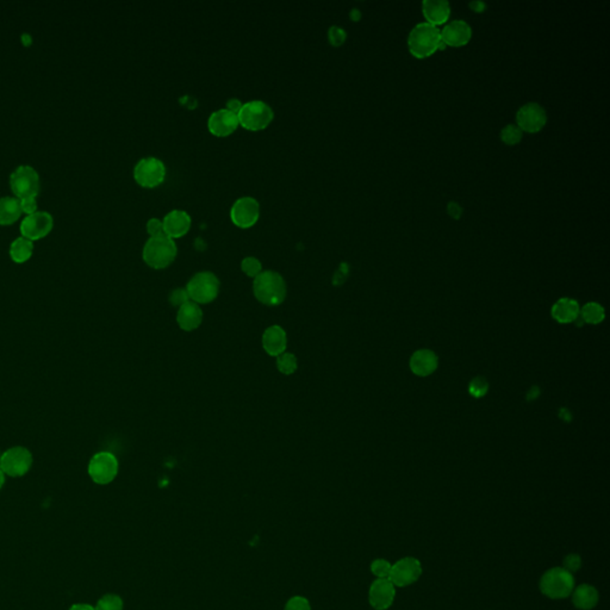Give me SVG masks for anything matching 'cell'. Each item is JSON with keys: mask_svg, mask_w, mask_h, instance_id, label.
Listing matches in <instances>:
<instances>
[{"mask_svg": "<svg viewBox=\"0 0 610 610\" xmlns=\"http://www.w3.org/2000/svg\"><path fill=\"white\" fill-rule=\"evenodd\" d=\"M253 293L261 304L278 306L285 301L288 288L285 279L278 272L262 271L254 278Z\"/></svg>", "mask_w": 610, "mask_h": 610, "instance_id": "6da1fadb", "label": "cell"}, {"mask_svg": "<svg viewBox=\"0 0 610 610\" xmlns=\"http://www.w3.org/2000/svg\"><path fill=\"white\" fill-rule=\"evenodd\" d=\"M441 44L443 41L440 29L429 23H418L409 33V52L420 60L427 59L438 52Z\"/></svg>", "mask_w": 610, "mask_h": 610, "instance_id": "7a4b0ae2", "label": "cell"}, {"mask_svg": "<svg viewBox=\"0 0 610 610\" xmlns=\"http://www.w3.org/2000/svg\"><path fill=\"white\" fill-rule=\"evenodd\" d=\"M178 255L176 241L167 235L149 237L143 246L142 258L148 266L154 270H164L169 266Z\"/></svg>", "mask_w": 610, "mask_h": 610, "instance_id": "3957f363", "label": "cell"}, {"mask_svg": "<svg viewBox=\"0 0 610 610\" xmlns=\"http://www.w3.org/2000/svg\"><path fill=\"white\" fill-rule=\"evenodd\" d=\"M239 122L245 129L259 131L271 124L275 118V111L270 104L254 99L242 104V108L237 112Z\"/></svg>", "mask_w": 610, "mask_h": 610, "instance_id": "277c9868", "label": "cell"}, {"mask_svg": "<svg viewBox=\"0 0 610 610\" xmlns=\"http://www.w3.org/2000/svg\"><path fill=\"white\" fill-rule=\"evenodd\" d=\"M575 589L573 575L563 567H553L544 573L540 580V590L547 598L562 600L571 595Z\"/></svg>", "mask_w": 610, "mask_h": 610, "instance_id": "5b68a950", "label": "cell"}, {"mask_svg": "<svg viewBox=\"0 0 610 610\" xmlns=\"http://www.w3.org/2000/svg\"><path fill=\"white\" fill-rule=\"evenodd\" d=\"M221 283L215 273L210 271L198 272L189 280L186 291L190 301L197 304H209L215 301L219 293Z\"/></svg>", "mask_w": 610, "mask_h": 610, "instance_id": "8992f818", "label": "cell"}, {"mask_svg": "<svg viewBox=\"0 0 610 610\" xmlns=\"http://www.w3.org/2000/svg\"><path fill=\"white\" fill-rule=\"evenodd\" d=\"M167 174V168L163 160L156 156H146L138 160L133 167V178L143 187H156L163 184Z\"/></svg>", "mask_w": 610, "mask_h": 610, "instance_id": "52a82bcc", "label": "cell"}, {"mask_svg": "<svg viewBox=\"0 0 610 610\" xmlns=\"http://www.w3.org/2000/svg\"><path fill=\"white\" fill-rule=\"evenodd\" d=\"M120 463L111 452L102 451L92 456L87 466V472L91 479L99 486H107L118 474Z\"/></svg>", "mask_w": 610, "mask_h": 610, "instance_id": "ba28073f", "label": "cell"}, {"mask_svg": "<svg viewBox=\"0 0 610 610\" xmlns=\"http://www.w3.org/2000/svg\"><path fill=\"white\" fill-rule=\"evenodd\" d=\"M33 454L23 446L11 447L0 456V469L9 477H23L33 466Z\"/></svg>", "mask_w": 610, "mask_h": 610, "instance_id": "9c48e42d", "label": "cell"}, {"mask_svg": "<svg viewBox=\"0 0 610 610\" xmlns=\"http://www.w3.org/2000/svg\"><path fill=\"white\" fill-rule=\"evenodd\" d=\"M10 186L19 199L36 197L39 191V172L29 165H22L11 173Z\"/></svg>", "mask_w": 610, "mask_h": 610, "instance_id": "30bf717a", "label": "cell"}, {"mask_svg": "<svg viewBox=\"0 0 610 610\" xmlns=\"http://www.w3.org/2000/svg\"><path fill=\"white\" fill-rule=\"evenodd\" d=\"M260 203L250 196L237 198L230 209L232 223L241 229H248L257 223L260 217Z\"/></svg>", "mask_w": 610, "mask_h": 610, "instance_id": "8fae6325", "label": "cell"}, {"mask_svg": "<svg viewBox=\"0 0 610 610\" xmlns=\"http://www.w3.org/2000/svg\"><path fill=\"white\" fill-rule=\"evenodd\" d=\"M547 112L539 103L524 104L516 112V125L524 133H535L545 128Z\"/></svg>", "mask_w": 610, "mask_h": 610, "instance_id": "7c38bea8", "label": "cell"}, {"mask_svg": "<svg viewBox=\"0 0 610 610\" xmlns=\"http://www.w3.org/2000/svg\"><path fill=\"white\" fill-rule=\"evenodd\" d=\"M422 565L420 560L413 557H405L396 562L391 567L389 580L395 586H408L417 582L421 577Z\"/></svg>", "mask_w": 610, "mask_h": 610, "instance_id": "4fadbf2b", "label": "cell"}, {"mask_svg": "<svg viewBox=\"0 0 610 610\" xmlns=\"http://www.w3.org/2000/svg\"><path fill=\"white\" fill-rule=\"evenodd\" d=\"M54 219L47 211H35L24 217L21 223L22 237L29 240H39L48 235L53 228Z\"/></svg>", "mask_w": 610, "mask_h": 610, "instance_id": "5bb4252c", "label": "cell"}, {"mask_svg": "<svg viewBox=\"0 0 610 610\" xmlns=\"http://www.w3.org/2000/svg\"><path fill=\"white\" fill-rule=\"evenodd\" d=\"M239 125L240 122L237 113L225 108L212 112L207 120V129L212 135L219 138L232 135L239 128Z\"/></svg>", "mask_w": 610, "mask_h": 610, "instance_id": "9a60e30c", "label": "cell"}, {"mask_svg": "<svg viewBox=\"0 0 610 610\" xmlns=\"http://www.w3.org/2000/svg\"><path fill=\"white\" fill-rule=\"evenodd\" d=\"M440 34L446 47H464L472 39V28L463 19H456L443 26Z\"/></svg>", "mask_w": 610, "mask_h": 610, "instance_id": "2e32d148", "label": "cell"}, {"mask_svg": "<svg viewBox=\"0 0 610 610\" xmlns=\"http://www.w3.org/2000/svg\"><path fill=\"white\" fill-rule=\"evenodd\" d=\"M396 586L389 578L374 580L369 591V601L376 610H387L395 601Z\"/></svg>", "mask_w": 610, "mask_h": 610, "instance_id": "e0dca14e", "label": "cell"}, {"mask_svg": "<svg viewBox=\"0 0 610 610\" xmlns=\"http://www.w3.org/2000/svg\"><path fill=\"white\" fill-rule=\"evenodd\" d=\"M163 222H164L165 235H167L173 240L186 235L192 225V219L189 212L181 209H173L169 211L165 216Z\"/></svg>", "mask_w": 610, "mask_h": 610, "instance_id": "ac0fdd59", "label": "cell"}, {"mask_svg": "<svg viewBox=\"0 0 610 610\" xmlns=\"http://www.w3.org/2000/svg\"><path fill=\"white\" fill-rule=\"evenodd\" d=\"M262 347L270 357H279L288 347V335L280 326H271L262 334Z\"/></svg>", "mask_w": 610, "mask_h": 610, "instance_id": "d6986e66", "label": "cell"}, {"mask_svg": "<svg viewBox=\"0 0 610 610\" xmlns=\"http://www.w3.org/2000/svg\"><path fill=\"white\" fill-rule=\"evenodd\" d=\"M422 13L425 22L438 26L451 17V4L446 0H425L422 3Z\"/></svg>", "mask_w": 610, "mask_h": 610, "instance_id": "ffe728a7", "label": "cell"}, {"mask_svg": "<svg viewBox=\"0 0 610 610\" xmlns=\"http://www.w3.org/2000/svg\"><path fill=\"white\" fill-rule=\"evenodd\" d=\"M203 310L194 302L190 301L178 309L176 323L181 331H194L201 327L203 322Z\"/></svg>", "mask_w": 610, "mask_h": 610, "instance_id": "44dd1931", "label": "cell"}, {"mask_svg": "<svg viewBox=\"0 0 610 610\" xmlns=\"http://www.w3.org/2000/svg\"><path fill=\"white\" fill-rule=\"evenodd\" d=\"M438 357L429 349H420L410 358V370L418 377H427L438 369Z\"/></svg>", "mask_w": 610, "mask_h": 610, "instance_id": "7402d4cb", "label": "cell"}, {"mask_svg": "<svg viewBox=\"0 0 610 610\" xmlns=\"http://www.w3.org/2000/svg\"><path fill=\"white\" fill-rule=\"evenodd\" d=\"M580 308L578 302L571 298H560L552 306V317L559 323L576 322L580 317Z\"/></svg>", "mask_w": 610, "mask_h": 610, "instance_id": "603a6c76", "label": "cell"}, {"mask_svg": "<svg viewBox=\"0 0 610 610\" xmlns=\"http://www.w3.org/2000/svg\"><path fill=\"white\" fill-rule=\"evenodd\" d=\"M572 603L580 610H591L598 606V589L590 584H582L573 589L572 591Z\"/></svg>", "mask_w": 610, "mask_h": 610, "instance_id": "cb8c5ba5", "label": "cell"}, {"mask_svg": "<svg viewBox=\"0 0 610 610\" xmlns=\"http://www.w3.org/2000/svg\"><path fill=\"white\" fill-rule=\"evenodd\" d=\"M22 212L19 198L10 196L0 198V224L16 222Z\"/></svg>", "mask_w": 610, "mask_h": 610, "instance_id": "d4e9b609", "label": "cell"}, {"mask_svg": "<svg viewBox=\"0 0 610 610\" xmlns=\"http://www.w3.org/2000/svg\"><path fill=\"white\" fill-rule=\"evenodd\" d=\"M34 253V241L24 237H19L10 245V257L17 264L26 262Z\"/></svg>", "mask_w": 610, "mask_h": 610, "instance_id": "484cf974", "label": "cell"}, {"mask_svg": "<svg viewBox=\"0 0 610 610\" xmlns=\"http://www.w3.org/2000/svg\"><path fill=\"white\" fill-rule=\"evenodd\" d=\"M580 320H583V322L598 324L606 317V313L602 305L598 303H588L580 310Z\"/></svg>", "mask_w": 610, "mask_h": 610, "instance_id": "4316f807", "label": "cell"}, {"mask_svg": "<svg viewBox=\"0 0 610 610\" xmlns=\"http://www.w3.org/2000/svg\"><path fill=\"white\" fill-rule=\"evenodd\" d=\"M277 369L284 376H291L298 369V360L293 353H283L277 357Z\"/></svg>", "mask_w": 610, "mask_h": 610, "instance_id": "83f0119b", "label": "cell"}, {"mask_svg": "<svg viewBox=\"0 0 610 610\" xmlns=\"http://www.w3.org/2000/svg\"><path fill=\"white\" fill-rule=\"evenodd\" d=\"M499 138H501V141L508 146H516L524 138V131L516 124H508L503 127L501 133H499Z\"/></svg>", "mask_w": 610, "mask_h": 610, "instance_id": "f1b7e54d", "label": "cell"}, {"mask_svg": "<svg viewBox=\"0 0 610 610\" xmlns=\"http://www.w3.org/2000/svg\"><path fill=\"white\" fill-rule=\"evenodd\" d=\"M241 270L247 277L257 278L262 272V264L255 257H247L241 261Z\"/></svg>", "mask_w": 610, "mask_h": 610, "instance_id": "f546056e", "label": "cell"}, {"mask_svg": "<svg viewBox=\"0 0 610 610\" xmlns=\"http://www.w3.org/2000/svg\"><path fill=\"white\" fill-rule=\"evenodd\" d=\"M123 607L124 604L120 596L109 593L99 600L95 608V610H123Z\"/></svg>", "mask_w": 610, "mask_h": 610, "instance_id": "4dcf8cb0", "label": "cell"}, {"mask_svg": "<svg viewBox=\"0 0 610 610\" xmlns=\"http://www.w3.org/2000/svg\"><path fill=\"white\" fill-rule=\"evenodd\" d=\"M489 390V382L483 377H476L470 382L469 392L471 396L476 398H481L483 396H486Z\"/></svg>", "mask_w": 610, "mask_h": 610, "instance_id": "1f68e13d", "label": "cell"}, {"mask_svg": "<svg viewBox=\"0 0 610 610\" xmlns=\"http://www.w3.org/2000/svg\"><path fill=\"white\" fill-rule=\"evenodd\" d=\"M391 564L387 559H376L371 564V571L378 578H389L391 572Z\"/></svg>", "mask_w": 610, "mask_h": 610, "instance_id": "d6a6232c", "label": "cell"}, {"mask_svg": "<svg viewBox=\"0 0 610 610\" xmlns=\"http://www.w3.org/2000/svg\"><path fill=\"white\" fill-rule=\"evenodd\" d=\"M168 299H169L171 305H173V306H176V308L179 309L181 306L185 305L187 302H190L189 293L186 291V288H174L172 293H169Z\"/></svg>", "mask_w": 610, "mask_h": 610, "instance_id": "836d02e7", "label": "cell"}, {"mask_svg": "<svg viewBox=\"0 0 610 610\" xmlns=\"http://www.w3.org/2000/svg\"><path fill=\"white\" fill-rule=\"evenodd\" d=\"M328 37H329V41H331V44H333V46L339 47V46L344 44L346 39H347V33H346L344 28H341V26H331L329 30H328Z\"/></svg>", "mask_w": 610, "mask_h": 610, "instance_id": "e575fe53", "label": "cell"}, {"mask_svg": "<svg viewBox=\"0 0 610 610\" xmlns=\"http://www.w3.org/2000/svg\"><path fill=\"white\" fill-rule=\"evenodd\" d=\"M284 610H311V607H310L309 601L306 598H302V596H295V598L288 600Z\"/></svg>", "mask_w": 610, "mask_h": 610, "instance_id": "d590c367", "label": "cell"}, {"mask_svg": "<svg viewBox=\"0 0 610 610\" xmlns=\"http://www.w3.org/2000/svg\"><path fill=\"white\" fill-rule=\"evenodd\" d=\"M147 232L151 235V237L164 235V222H163V219H156V217L149 219L147 222Z\"/></svg>", "mask_w": 610, "mask_h": 610, "instance_id": "8d00e7d4", "label": "cell"}, {"mask_svg": "<svg viewBox=\"0 0 610 610\" xmlns=\"http://www.w3.org/2000/svg\"><path fill=\"white\" fill-rule=\"evenodd\" d=\"M580 567H582V558L576 553H571V555H567L566 558L564 559L563 569H565L570 573L578 571Z\"/></svg>", "mask_w": 610, "mask_h": 610, "instance_id": "74e56055", "label": "cell"}, {"mask_svg": "<svg viewBox=\"0 0 610 610\" xmlns=\"http://www.w3.org/2000/svg\"><path fill=\"white\" fill-rule=\"evenodd\" d=\"M21 201V207H22L23 212H26V215H29V214H33L35 211H37V202H36V197H26L23 198V199H19Z\"/></svg>", "mask_w": 610, "mask_h": 610, "instance_id": "f35d334b", "label": "cell"}, {"mask_svg": "<svg viewBox=\"0 0 610 610\" xmlns=\"http://www.w3.org/2000/svg\"><path fill=\"white\" fill-rule=\"evenodd\" d=\"M447 212H448V215L451 216L453 219H460V217L463 216V207L460 204H458L456 202H450L447 204Z\"/></svg>", "mask_w": 610, "mask_h": 610, "instance_id": "ab89813d", "label": "cell"}, {"mask_svg": "<svg viewBox=\"0 0 610 610\" xmlns=\"http://www.w3.org/2000/svg\"><path fill=\"white\" fill-rule=\"evenodd\" d=\"M469 8L472 10L473 12L481 13L486 11L488 6H486V3L481 1V0H473V1H470Z\"/></svg>", "mask_w": 610, "mask_h": 610, "instance_id": "60d3db41", "label": "cell"}, {"mask_svg": "<svg viewBox=\"0 0 610 610\" xmlns=\"http://www.w3.org/2000/svg\"><path fill=\"white\" fill-rule=\"evenodd\" d=\"M242 108V103H241L240 99L237 98H230L228 102H227V105H225V109H228L230 111L237 112L240 111V109Z\"/></svg>", "mask_w": 610, "mask_h": 610, "instance_id": "b9f144b4", "label": "cell"}, {"mask_svg": "<svg viewBox=\"0 0 610 610\" xmlns=\"http://www.w3.org/2000/svg\"><path fill=\"white\" fill-rule=\"evenodd\" d=\"M540 395V389L537 387H533L530 389V391L527 394V400H537V397Z\"/></svg>", "mask_w": 610, "mask_h": 610, "instance_id": "7bdbcfd3", "label": "cell"}, {"mask_svg": "<svg viewBox=\"0 0 610 610\" xmlns=\"http://www.w3.org/2000/svg\"><path fill=\"white\" fill-rule=\"evenodd\" d=\"M69 610H95V608L91 604H86V603H77V604L71 607Z\"/></svg>", "mask_w": 610, "mask_h": 610, "instance_id": "ee69618b", "label": "cell"}, {"mask_svg": "<svg viewBox=\"0 0 610 610\" xmlns=\"http://www.w3.org/2000/svg\"><path fill=\"white\" fill-rule=\"evenodd\" d=\"M361 17V12L358 9H353L351 11V18H352V21H359Z\"/></svg>", "mask_w": 610, "mask_h": 610, "instance_id": "f6af8a7d", "label": "cell"}, {"mask_svg": "<svg viewBox=\"0 0 610 610\" xmlns=\"http://www.w3.org/2000/svg\"><path fill=\"white\" fill-rule=\"evenodd\" d=\"M5 479H6V474L3 472V470L0 469V490H1V488L4 486Z\"/></svg>", "mask_w": 610, "mask_h": 610, "instance_id": "bcb514c9", "label": "cell"}, {"mask_svg": "<svg viewBox=\"0 0 610 610\" xmlns=\"http://www.w3.org/2000/svg\"><path fill=\"white\" fill-rule=\"evenodd\" d=\"M0 456H1V454H0Z\"/></svg>", "mask_w": 610, "mask_h": 610, "instance_id": "7dc6e473", "label": "cell"}]
</instances>
